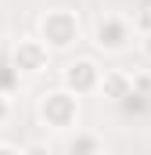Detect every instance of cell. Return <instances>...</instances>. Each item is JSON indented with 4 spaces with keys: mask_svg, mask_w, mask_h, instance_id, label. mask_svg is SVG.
I'll return each mask as SVG.
<instances>
[{
    "mask_svg": "<svg viewBox=\"0 0 151 155\" xmlns=\"http://www.w3.org/2000/svg\"><path fill=\"white\" fill-rule=\"evenodd\" d=\"M76 79H79V87H86V83L94 79V76H90V65H79V72H72V83H76Z\"/></svg>",
    "mask_w": 151,
    "mask_h": 155,
    "instance_id": "6da1fadb",
    "label": "cell"
}]
</instances>
